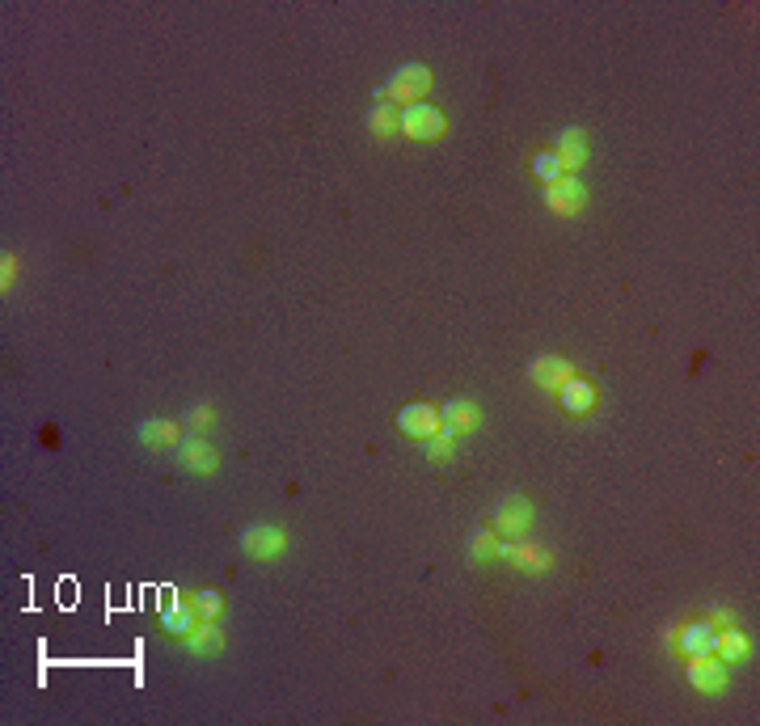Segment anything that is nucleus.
Segmentation results:
<instances>
[{"label":"nucleus","mask_w":760,"mask_h":726,"mask_svg":"<svg viewBox=\"0 0 760 726\" xmlns=\"http://www.w3.org/2000/svg\"><path fill=\"white\" fill-rule=\"evenodd\" d=\"M427 93H431V68L423 60H406V64H397L389 76H385V85H376V102L385 98V102H427Z\"/></svg>","instance_id":"nucleus-1"},{"label":"nucleus","mask_w":760,"mask_h":726,"mask_svg":"<svg viewBox=\"0 0 760 726\" xmlns=\"http://www.w3.org/2000/svg\"><path fill=\"white\" fill-rule=\"evenodd\" d=\"M494 558L511 562L516 570H524V575H549L558 562V553L549 545H537L532 537H507V541L494 545Z\"/></svg>","instance_id":"nucleus-2"},{"label":"nucleus","mask_w":760,"mask_h":726,"mask_svg":"<svg viewBox=\"0 0 760 726\" xmlns=\"http://www.w3.org/2000/svg\"><path fill=\"white\" fill-rule=\"evenodd\" d=\"M402 136L406 140H418V144H427V140H440L444 131H448V119H444V110H435L431 102H410L402 106Z\"/></svg>","instance_id":"nucleus-3"},{"label":"nucleus","mask_w":760,"mask_h":726,"mask_svg":"<svg viewBox=\"0 0 760 726\" xmlns=\"http://www.w3.org/2000/svg\"><path fill=\"white\" fill-rule=\"evenodd\" d=\"M241 549H245V558L275 562V558H283V549H288V528H279V524H250V528H241Z\"/></svg>","instance_id":"nucleus-4"},{"label":"nucleus","mask_w":760,"mask_h":726,"mask_svg":"<svg viewBox=\"0 0 760 726\" xmlns=\"http://www.w3.org/2000/svg\"><path fill=\"white\" fill-rule=\"evenodd\" d=\"M684 676H689L693 689L706 693V697L727 693V684H731L727 663H722L718 655H697V659H689V663H684Z\"/></svg>","instance_id":"nucleus-5"},{"label":"nucleus","mask_w":760,"mask_h":726,"mask_svg":"<svg viewBox=\"0 0 760 726\" xmlns=\"http://www.w3.org/2000/svg\"><path fill=\"white\" fill-rule=\"evenodd\" d=\"M545 207L554 216H579L583 207H587V186H583V178L579 174H566V178H558L554 186H545Z\"/></svg>","instance_id":"nucleus-6"},{"label":"nucleus","mask_w":760,"mask_h":726,"mask_svg":"<svg viewBox=\"0 0 760 726\" xmlns=\"http://www.w3.org/2000/svg\"><path fill=\"white\" fill-rule=\"evenodd\" d=\"M532 528V503L524 494H503L499 507H494V532L503 537H528Z\"/></svg>","instance_id":"nucleus-7"},{"label":"nucleus","mask_w":760,"mask_h":726,"mask_svg":"<svg viewBox=\"0 0 760 726\" xmlns=\"http://www.w3.org/2000/svg\"><path fill=\"white\" fill-rule=\"evenodd\" d=\"M397 431H402L406 439H418V444H427V439L435 431H444L440 423V410L427 406V401H414V406H402L397 410Z\"/></svg>","instance_id":"nucleus-8"},{"label":"nucleus","mask_w":760,"mask_h":726,"mask_svg":"<svg viewBox=\"0 0 760 726\" xmlns=\"http://www.w3.org/2000/svg\"><path fill=\"white\" fill-rule=\"evenodd\" d=\"M570 376H575V363L562 359V355H537V359L528 363V380L541 393H558Z\"/></svg>","instance_id":"nucleus-9"},{"label":"nucleus","mask_w":760,"mask_h":726,"mask_svg":"<svg viewBox=\"0 0 760 726\" xmlns=\"http://www.w3.org/2000/svg\"><path fill=\"white\" fill-rule=\"evenodd\" d=\"M178 465L190 473H216L220 469V452L207 435H182L178 444Z\"/></svg>","instance_id":"nucleus-10"},{"label":"nucleus","mask_w":760,"mask_h":726,"mask_svg":"<svg viewBox=\"0 0 760 726\" xmlns=\"http://www.w3.org/2000/svg\"><path fill=\"white\" fill-rule=\"evenodd\" d=\"M714 634H718V629H714L710 621H689L684 629H676V638H672V655H680V659L714 655Z\"/></svg>","instance_id":"nucleus-11"},{"label":"nucleus","mask_w":760,"mask_h":726,"mask_svg":"<svg viewBox=\"0 0 760 726\" xmlns=\"http://www.w3.org/2000/svg\"><path fill=\"white\" fill-rule=\"evenodd\" d=\"M440 423H444V431H452L461 439V435H473L482 427V410H478V401H469V397H448L444 410H440Z\"/></svg>","instance_id":"nucleus-12"},{"label":"nucleus","mask_w":760,"mask_h":726,"mask_svg":"<svg viewBox=\"0 0 760 726\" xmlns=\"http://www.w3.org/2000/svg\"><path fill=\"white\" fill-rule=\"evenodd\" d=\"M554 152L558 161L566 165V174H575V169L587 165V152H592V144H587V131L583 127H562L554 136Z\"/></svg>","instance_id":"nucleus-13"},{"label":"nucleus","mask_w":760,"mask_h":726,"mask_svg":"<svg viewBox=\"0 0 760 726\" xmlns=\"http://www.w3.org/2000/svg\"><path fill=\"white\" fill-rule=\"evenodd\" d=\"M558 397H562V410L566 414H592L596 406H600V393H596V385L592 380H583V376H570L566 385L558 389Z\"/></svg>","instance_id":"nucleus-14"},{"label":"nucleus","mask_w":760,"mask_h":726,"mask_svg":"<svg viewBox=\"0 0 760 726\" xmlns=\"http://www.w3.org/2000/svg\"><path fill=\"white\" fill-rule=\"evenodd\" d=\"M182 423H174V418H144V423L136 427V439L148 448H178L182 444Z\"/></svg>","instance_id":"nucleus-15"},{"label":"nucleus","mask_w":760,"mask_h":726,"mask_svg":"<svg viewBox=\"0 0 760 726\" xmlns=\"http://www.w3.org/2000/svg\"><path fill=\"white\" fill-rule=\"evenodd\" d=\"M195 625H199V613H195V604L190 600H169L165 608H161V629L169 638H190L195 634Z\"/></svg>","instance_id":"nucleus-16"},{"label":"nucleus","mask_w":760,"mask_h":726,"mask_svg":"<svg viewBox=\"0 0 760 726\" xmlns=\"http://www.w3.org/2000/svg\"><path fill=\"white\" fill-rule=\"evenodd\" d=\"M714 655H718L722 663H739V659H748V655H752V638H748L739 625L718 629V634H714Z\"/></svg>","instance_id":"nucleus-17"},{"label":"nucleus","mask_w":760,"mask_h":726,"mask_svg":"<svg viewBox=\"0 0 760 726\" xmlns=\"http://www.w3.org/2000/svg\"><path fill=\"white\" fill-rule=\"evenodd\" d=\"M186 651H190V655H199V659L220 655V651H224V629H220V621H199V625H195V634L186 638Z\"/></svg>","instance_id":"nucleus-18"},{"label":"nucleus","mask_w":760,"mask_h":726,"mask_svg":"<svg viewBox=\"0 0 760 726\" xmlns=\"http://www.w3.org/2000/svg\"><path fill=\"white\" fill-rule=\"evenodd\" d=\"M402 110H397L393 102H376L372 110H368V119H364V127L372 131L376 140H389V136H402Z\"/></svg>","instance_id":"nucleus-19"},{"label":"nucleus","mask_w":760,"mask_h":726,"mask_svg":"<svg viewBox=\"0 0 760 726\" xmlns=\"http://www.w3.org/2000/svg\"><path fill=\"white\" fill-rule=\"evenodd\" d=\"M494 532L490 528H473L469 532V541H465V562L469 566H486V562H494Z\"/></svg>","instance_id":"nucleus-20"},{"label":"nucleus","mask_w":760,"mask_h":726,"mask_svg":"<svg viewBox=\"0 0 760 726\" xmlns=\"http://www.w3.org/2000/svg\"><path fill=\"white\" fill-rule=\"evenodd\" d=\"M216 406H207V401H195V406H186L182 414V431L186 435H203V431H212L216 427Z\"/></svg>","instance_id":"nucleus-21"},{"label":"nucleus","mask_w":760,"mask_h":726,"mask_svg":"<svg viewBox=\"0 0 760 726\" xmlns=\"http://www.w3.org/2000/svg\"><path fill=\"white\" fill-rule=\"evenodd\" d=\"M423 452H427V461L435 465V469H444V465H452V456H456V435L452 431H435L427 444H423Z\"/></svg>","instance_id":"nucleus-22"},{"label":"nucleus","mask_w":760,"mask_h":726,"mask_svg":"<svg viewBox=\"0 0 760 726\" xmlns=\"http://www.w3.org/2000/svg\"><path fill=\"white\" fill-rule=\"evenodd\" d=\"M190 604H195L199 621H220L224 617V596H220L216 587H199L195 596H190Z\"/></svg>","instance_id":"nucleus-23"},{"label":"nucleus","mask_w":760,"mask_h":726,"mask_svg":"<svg viewBox=\"0 0 760 726\" xmlns=\"http://www.w3.org/2000/svg\"><path fill=\"white\" fill-rule=\"evenodd\" d=\"M532 174H537L545 186H554L558 178H566V165L558 161V152H537V157H532Z\"/></svg>","instance_id":"nucleus-24"},{"label":"nucleus","mask_w":760,"mask_h":726,"mask_svg":"<svg viewBox=\"0 0 760 726\" xmlns=\"http://www.w3.org/2000/svg\"><path fill=\"white\" fill-rule=\"evenodd\" d=\"M13 283H17V258L5 254V258H0V292H9Z\"/></svg>","instance_id":"nucleus-25"},{"label":"nucleus","mask_w":760,"mask_h":726,"mask_svg":"<svg viewBox=\"0 0 760 726\" xmlns=\"http://www.w3.org/2000/svg\"><path fill=\"white\" fill-rule=\"evenodd\" d=\"M710 625H714V629H727V625H735V613H731V608H714Z\"/></svg>","instance_id":"nucleus-26"}]
</instances>
